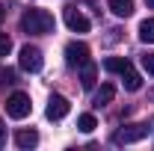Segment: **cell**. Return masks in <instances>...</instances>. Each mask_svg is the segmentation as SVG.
Returning <instances> with one entry per match:
<instances>
[{"label":"cell","instance_id":"cell-1","mask_svg":"<svg viewBox=\"0 0 154 151\" xmlns=\"http://www.w3.org/2000/svg\"><path fill=\"white\" fill-rule=\"evenodd\" d=\"M21 30L33 33V36H48V33H54V15L45 9H27L21 15Z\"/></svg>","mask_w":154,"mask_h":151},{"label":"cell","instance_id":"cell-2","mask_svg":"<svg viewBox=\"0 0 154 151\" xmlns=\"http://www.w3.org/2000/svg\"><path fill=\"white\" fill-rule=\"evenodd\" d=\"M30 110H33L30 95L12 92L9 98H6V116H9V119H27V116H30Z\"/></svg>","mask_w":154,"mask_h":151},{"label":"cell","instance_id":"cell-3","mask_svg":"<svg viewBox=\"0 0 154 151\" xmlns=\"http://www.w3.org/2000/svg\"><path fill=\"white\" fill-rule=\"evenodd\" d=\"M148 133H151L148 125H125L122 131L113 133V142H116V145H128V142H139V139H145Z\"/></svg>","mask_w":154,"mask_h":151},{"label":"cell","instance_id":"cell-4","mask_svg":"<svg viewBox=\"0 0 154 151\" xmlns=\"http://www.w3.org/2000/svg\"><path fill=\"white\" fill-rule=\"evenodd\" d=\"M18 62H21V68H24V71H30V74L42 71V65H45V59H42V51H38L36 45H24V48H21Z\"/></svg>","mask_w":154,"mask_h":151},{"label":"cell","instance_id":"cell-5","mask_svg":"<svg viewBox=\"0 0 154 151\" xmlns=\"http://www.w3.org/2000/svg\"><path fill=\"white\" fill-rule=\"evenodd\" d=\"M65 62H68L71 68L86 65V62H89V48H86L83 42H68V45H65Z\"/></svg>","mask_w":154,"mask_h":151},{"label":"cell","instance_id":"cell-6","mask_svg":"<svg viewBox=\"0 0 154 151\" xmlns=\"http://www.w3.org/2000/svg\"><path fill=\"white\" fill-rule=\"evenodd\" d=\"M65 24L71 33H89V18L77 9V6H68L65 9Z\"/></svg>","mask_w":154,"mask_h":151},{"label":"cell","instance_id":"cell-7","mask_svg":"<svg viewBox=\"0 0 154 151\" xmlns=\"http://www.w3.org/2000/svg\"><path fill=\"white\" fill-rule=\"evenodd\" d=\"M48 119L51 122H59V119H65L68 116V101L62 98V95H51V101H48Z\"/></svg>","mask_w":154,"mask_h":151},{"label":"cell","instance_id":"cell-8","mask_svg":"<svg viewBox=\"0 0 154 151\" xmlns=\"http://www.w3.org/2000/svg\"><path fill=\"white\" fill-rule=\"evenodd\" d=\"M107 6H110V12L119 15V18L134 15V0H107Z\"/></svg>","mask_w":154,"mask_h":151},{"label":"cell","instance_id":"cell-9","mask_svg":"<svg viewBox=\"0 0 154 151\" xmlns=\"http://www.w3.org/2000/svg\"><path fill=\"white\" fill-rule=\"evenodd\" d=\"M122 83H125V89H128V92H136V89L142 86V77L134 71V65H128V68L122 71Z\"/></svg>","mask_w":154,"mask_h":151},{"label":"cell","instance_id":"cell-10","mask_svg":"<svg viewBox=\"0 0 154 151\" xmlns=\"http://www.w3.org/2000/svg\"><path fill=\"white\" fill-rule=\"evenodd\" d=\"M95 74H98L95 62H86V65H80V86H83V89H92V86H95Z\"/></svg>","mask_w":154,"mask_h":151},{"label":"cell","instance_id":"cell-11","mask_svg":"<svg viewBox=\"0 0 154 151\" xmlns=\"http://www.w3.org/2000/svg\"><path fill=\"white\" fill-rule=\"evenodd\" d=\"M113 98H116V86L113 83H104V86L95 92V107H107Z\"/></svg>","mask_w":154,"mask_h":151},{"label":"cell","instance_id":"cell-12","mask_svg":"<svg viewBox=\"0 0 154 151\" xmlns=\"http://www.w3.org/2000/svg\"><path fill=\"white\" fill-rule=\"evenodd\" d=\"M36 142H38V133L36 131H18V133H15V145H18V148H33Z\"/></svg>","mask_w":154,"mask_h":151},{"label":"cell","instance_id":"cell-13","mask_svg":"<svg viewBox=\"0 0 154 151\" xmlns=\"http://www.w3.org/2000/svg\"><path fill=\"white\" fill-rule=\"evenodd\" d=\"M128 65H131V59H125V57H110L107 62H104V68H107V71H113V74H122Z\"/></svg>","mask_w":154,"mask_h":151},{"label":"cell","instance_id":"cell-14","mask_svg":"<svg viewBox=\"0 0 154 151\" xmlns=\"http://www.w3.org/2000/svg\"><path fill=\"white\" fill-rule=\"evenodd\" d=\"M139 39H142L145 45H154V18H145L139 24Z\"/></svg>","mask_w":154,"mask_h":151},{"label":"cell","instance_id":"cell-15","mask_svg":"<svg viewBox=\"0 0 154 151\" xmlns=\"http://www.w3.org/2000/svg\"><path fill=\"white\" fill-rule=\"evenodd\" d=\"M77 128H80V131H83V133H92V131H95V128H98L95 116H92V113H83V116H80V119H77Z\"/></svg>","mask_w":154,"mask_h":151},{"label":"cell","instance_id":"cell-16","mask_svg":"<svg viewBox=\"0 0 154 151\" xmlns=\"http://www.w3.org/2000/svg\"><path fill=\"white\" fill-rule=\"evenodd\" d=\"M12 51V39L6 36V33H0V57H6Z\"/></svg>","mask_w":154,"mask_h":151},{"label":"cell","instance_id":"cell-17","mask_svg":"<svg viewBox=\"0 0 154 151\" xmlns=\"http://www.w3.org/2000/svg\"><path fill=\"white\" fill-rule=\"evenodd\" d=\"M142 68H145L148 74H154V51H151V54H145V57H142Z\"/></svg>","mask_w":154,"mask_h":151},{"label":"cell","instance_id":"cell-18","mask_svg":"<svg viewBox=\"0 0 154 151\" xmlns=\"http://www.w3.org/2000/svg\"><path fill=\"white\" fill-rule=\"evenodd\" d=\"M12 83H18V77H15V71H3V86H12Z\"/></svg>","mask_w":154,"mask_h":151},{"label":"cell","instance_id":"cell-19","mask_svg":"<svg viewBox=\"0 0 154 151\" xmlns=\"http://www.w3.org/2000/svg\"><path fill=\"white\" fill-rule=\"evenodd\" d=\"M6 142V128H3V122H0V145Z\"/></svg>","mask_w":154,"mask_h":151},{"label":"cell","instance_id":"cell-20","mask_svg":"<svg viewBox=\"0 0 154 151\" xmlns=\"http://www.w3.org/2000/svg\"><path fill=\"white\" fill-rule=\"evenodd\" d=\"M6 18V6H0V21Z\"/></svg>","mask_w":154,"mask_h":151},{"label":"cell","instance_id":"cell-21","mask_svg":"<svg viewBox=\"0 0 154 151\" xmlns=\"http://www.w3.org/2000/svg\"><path fill=\"white\" fill-rule=\"evenodd\" d=\"M145 3H148V9H154V0H145Z\"/></svg>","mask_w":154,"mask_h":151}]
</instances>
